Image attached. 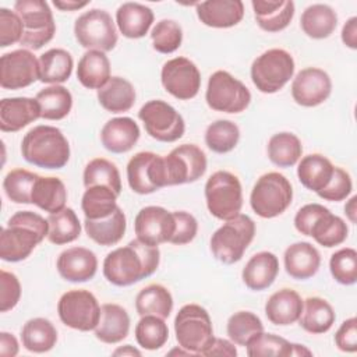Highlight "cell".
Wrapping results in <instances>:
<instances>
[{"mask_svg":"<svg viewBox=\"0 0 357 357\" xmlns=\"http://www.w3.org/2000/svg\"><path fill=\"white\" fill-rule=\"evenodd\" d=\"M160 251L138 238L110 251L103 261V276L114 286H131L149 278L158 269Z\"/></svg>","mask_w":357,"mask_h":357,"instance_id":"cell-1","label":"cell"},{"mask_svg":"<svg viewBox=\"0 0 357 357\" xmlns=\"http://www.w3.org/2000/svg\"><path fill=\"white\" fill-rule=\"evenodd\" d=\"M47 219L32 211L15 212L1 229L0 258L6 262L26 259L35 247L47 237Z\"/></svg>","mask_w":357,"mask_h":357,"instance_id":"cell-2","label":"cell"},{"mask_svg":"<svg viewBox=\"0 0 357 357\" xmlns=\"http://www.w3.org/2000/svg\"><path fill=\"white\" fill-rule=\"evenodd\" d=\"M21 153L33 166L61 169L70 159V144L60 128L54 126H36L24 135Z\"/></svg>","mask_w":357,"mask_h":357,"instance_id":"cell-3","label":"cell"},{"mask_svg":"<svg viewBox=\"0 0 357 357\" xmlns=\"http://www.w3.org/2000/svg\"><path fill=\"white\" fill-rule=\"evenodd\" d=\"M174 335L178 346L192 356H205L215 340L208 311L198 304L183 305L174 318Z\"/></svg>","mask_w":357,"mask_h":357,"instance_id":"cell-4","label":"cell"},{"mask_svg":"<svg viewBox=\"0 0 357 357\" xmlns=\"http://www.w3.org/2000/svg\"><path fill=\"white\" fill-rule=\"evenodd\" d=\"M255 236V223L248 215L238 213L226 220L211 237L212 255L222 264L238 262Z\"/></svg>","mask_w":357,"mask_h":357,"instance_id":"cell-5","label":"cell"},{"mask_svg":"<svg viewBox=\"0 0 357 357\" xmlns=\"http://www.w3.org/2000/svg\"><path fill=\"white\" fill-rule=\"evenodd\" d=\"M205 202L209 213L220 220L237 216L243 206V188L238 177L227 170H218L205 183Z\"/></svg>","mask_w":357,"mask_h":357,"instance_id":"cell-6","label":"cell"},{"mask_svg":"<svg viewBox=\"0 0 357 357\" xmlns=\"http://www.w3.org/2000/svg\"><path fill=\"white\" fill-rule=\"evenodd\" d=\"M291 199L293 187L290 181L278 172H269L254 184L250 205L258 216L272 219L282 215L290 206Z\"/></svg>","mask_w":357,"mask_h":357,"instance_id":"cell-7","label":"cell"},{"mask_svg":"<svg viewBox=\"0 0 357 357\" xmlns=\"http://www.w3.org/2000/svg\"><path fill=\"white\" fill-rule=\"evenodd\" d=\"M14 11L20 15L24 33L20 45L38 50L49 43L56 33V24L49 4L43 0H18Z\"/></svg>","mask_w":357,"mask_h":357,"instance_id":"cell-8","label":"cell"},{"mask_svg":"<svg viewBox=\"0 0 357 357\" xmlns=\"http://www.w3.org/2000/svg\"><path fill=\"white\" fill-rule=\"evenodd\" d=\"M293 56L284 49H269L251 64V81L262 93L280 91L294 74Z\"/></svg>","mask_w":357,"mask_h":357,"instance_id":"cell-9","label":"cell"},{"mask_svg":"<svg viewBox=\"0 0 357 357\" xmlns=\"http://www.w3.org/2000/svg\"><path fill=\"white\" fill-rule=\"evenodd\" d=\"M205 100L215 112L236 114L248 107L251 102V92L230 73L218 70L208 79Z\"/></svg>","mask_w":357,"mask_h":357,"instance_id":"cell-10","label":"cell"},{"mask_svg":"<svg viewBox=\"0 0 357 357\" xmlns=\"http://www.w3.org/2000/svg\"><path fill=\"white\" fill-rule=\"evenodd\" d=\"M77 42L88 50L110 52L117 43V29L112 15L102 8L82 13L74 24Z\"/></svg>","mask_w":357,"mask_h":357,"instance_id":"cell-11","label":"cell"},{"mask_svg":"<svg viewBox=\"0 0 357 357\" xmlns=\"http://www.w3.org/2000/svg\"><path fill=\"white\" fill-rule=\"evenodd\" d=\"M60 321L75 331H93L100 319V305L98 298L85 289L66 291L57 303Z\"/></svg>","mask_w":357,"mask_h":357,"instance_id":"cell-12","label":"cell"},{"mask_svg":"<svg viewBox=\"0 0 357 357\" xmlns=\"http://www.w3.org/2000/svg\"><path fill=\"white\" fill-rule=\"evenodd\" d=\"M138 117L144 123L148 135L160 142H174L185 131L183 116L172 105L160 99L142 105Z\"/></svg>","mask_w":357,"mask_h":357,"instance_id":"cell-13","label":"cell"},{"mask_svg":"<svg viewBox=\"0 0 357 357\" xmlns=\"http://www.w3.org/2000/svg\"><path fill=\"white\" fill-rule=\"evenodd\" d=\"M163 159L167 185L194 183L206 172V155L195 144L178 145Z\"/></svg>","mask_w":357,"mask_h":357,"instance_id":"cell-14","label":"cell"},{"mask_svg":"<svg viewBox=\"0 0 357 357\" xmlns=\"http://www.w3.org/2000/svg\"><path fill=\"white\" fill-rule=\"evenodd\" d=\"M127 181L130 188L141 195L167 187L163 156L149 151L135 153L127 163Z\"/></svg>","mask_w":357,"mask_h":357,"instance_id":"cell-15","label":"cell"},{"mask_svg":"<svg viewBox=\"0 0 357 357\" xmlns=\"http://www.w3.org/2000/svg\"><path fill=\"white\" fill-rule=\"evenodd\" d=\"M160 81L172 96L178 100H190L199 92L201 73L190 59L174 57L163 64Z\"/></svg>","mask_w":357,"mask_h":357,"instance_id":"cell-16","label":"cell"},{"mask_svg":"<svg viewBox=\"0 0 357 357\" xmlns=\"http://www.w3.org/2000/svg\"><path fill=\"white\" fill-rule=\"evenodd\" d=\"M39 79V59L28 49H17L0 57V85L4 89H22Z\"/></svg>","mask_w":357,"mask_h":357,"instance_id":"cell-17","label":"cell"},{"mask_svg":"<svg viewBox=\"0 0 357 357\" xmlns=\"http://www.w3.org/2000/svg\"><path fill=\"white\" fill-rule=\"evenodd\" d=\"M176 229L173 212L163 206L149 205L139 209L134 220L137 238L148 245L158 247L163 243H170Z\"/></svg>","mask_w":357,"mask_h":357,"instance_id":"cell-18","label":"cell"},{"mask_svg":"<svg viewBox=\"0 0 357 357\" xmlns=\"http://www.w3.org/2000/svg\"><path fill=\"white\" fill-rule=\"evenodd\" d=\"M331 92V77L318 67L303 68L291 82V96L297 105L304 107H315L324 103Z\"/></svg>","mask_w":357,"mask_h":357,"instance_id":"cell-19","label":"cell"},{"mask_svg":"<svg viewBox=\"0 0 357 357\" xmlns=\"http://www.w3.org/2000/svg\"><path fill=\"white\" fill-rule=\"evenodd\" d=\"M56 268L64 280L82 283L91 280L96 275L98 258L89 248L71 247L60 252Z\"/></svg>","mask_w":357,"mask_h":357,"instance_id":"cell-20","label":"cell"},{"mask_svg":"<svg viewBox=\"0 0 357 357\" xmlns=\"http://www.w3.org/2000/svg\"><path fill=\"white\" fill-rule=\"evenodd\" d=\"M40 117V107L33 98L17 96L0 100V130L15 132Z\"/></svg>","mask_w":357,"mask_h":357,"instance_id":"cell-21","label":"cell"},{"mask_svg":"<svg viewBox=\"0 0 357 357\" xmlns=\"http://www.w3.org/2000/svg\"><path fill=\"white\" fill-rule=\"evenodd\" d=\"M198 20L211 28H231L244 17L241 0H209L195 4Z\"/></svg>","mask_w":357,"mask_h":357,"instance_id":"cell-22","label":"cell"},{"mask_svg":"<svg viewBox=\"0 0 357 357\" xmlns=\"http://www.w3.org/2000/svg\"><path fill=\"white\" fill-rule=\"evenodd\" d=\"M141 135L138 124L131 117H114L100 130V141L112 153H126L134 148Z\"/></svg>","mask_w":357,"mask_h":357,"instance_id":"cell-23","label":"cell"},{"mask_svg":"<svg viewBox=\"0 0 357 357\" xmlns=\"http://www.w3.org/2000/svg\"><path fill=\"white\" fill-rule=\"evenodd\" d=\"M283 262L289 276L296 280H305L318 272L321 254L311 243L297 241L286 248Z\"/></svg>","mask_w":357,"mask_h":357,"instance_id":"cell-24","label":"cell"},{"mask_svg":"<svg viewBox=\"0 0 357 357\" xmlns=\"http://www.w3.org/2000/svg\"><path fill=\"white\" fill-rule=\"evenodd\" d=\"M252 11L258 26L266 32H280L294 17L291 0H252Z\"/></svg>","mask_w":357,"mask_h":357,"instance_id":"cell-25","label":"cell"},{"mask_svg":"<svg viewBox=\"0 0 357 357\" xmlns=\"http://www.w3.org/2000/svg\"><path fill=\"white\" fill-rule=\"evenodd\" d=\"M279 273V259L271 251L254 254L241 272L244 284L254 291H261L272 286Z\"/></svg>","mask_w":357,"mask_h":357,"instance_id":"cell-26","label":"cell"},{"mask_svg":"<svg viewBox=\"0 0 357 357\" xmlns=\"http://www.w3.org/2000/svg\"><path fill=\"white\" fill-rule=\"evenodd\" d=\"M304 300L293 289H280L271 294L265 304V315L273 325L287 326L298 321Z\"/></svg>","mask_w":357,"mask_h":357,"instance_id":"cell-27","label":"cell"},{"mask_svg":"<svg viewBox=\"0 0 357 357\" xmlns=\"http://www.w3.org/2000/svg\"><path fill=\"white\" fill-rule=\"evenodd\" d=\"M130 315L126 308L114 303H106L100 307V319L93 329L98 340L114 344L128 336Z\"/></svg>","mask_w":357,"mask_h":357,"instance_id":"cell-28","label":"cell"},{"mask_svg":"<svg viewBox=\"0 0 357 357\" xmlns=\"http://www.w3.org/2000/svg\"><path fill=\"white\" fill-rule=\"evenodd\" d=\"M153 11L141 3H123L116 11V24L123 36L139 39L145 36L153 22Z\"/></svg>","mask_w":357,"mask_h":357,"instance_id":"cell-29","label":"cell"},{"mask_svg":"<svg viewBox=\"0 0 357 357\" xmlns=\"http://www.w3.org/2000/svg\"><path fill=\"white\" fill-rule=\"evenodd\" d=\"M84 229L86 236L99 245H114L117 244L126 233L127 219L120 206L102 219H86L84 220Z\"/></svg>","mask_w":357,"mask_h":357,"instance_id":"cell-30","label":"cell"},{"mask_svg":"<svg viewBox=\"0 0 357 357\" xmlns=\"http://www.w3.org/2000/svg\"><path fill=\"white\" fill-rule=\"evenodd\" d=\"M333 172L335 166L326 156L321 153H310L300 159L297 177L307 190L318 194L328 185Z\"/></svg>","mask_w":357,"mask_h":357,"instance_id":"cell-31","label":"cell"},{"mask_svg":"<svg viewBox=\"0 0 357 357\" xmlns=\"http://www.w3.org/2000/svg\"><path fill=\"white\" fill-rule=\"evenodd\" d=\"M135 89L132 84L123 77H110V79L98 89L99 105L110 113L128 112L135 103Z\"/></svg>","mask_w":357,"mask_h":357,"instance_id":"cell-32","label":"cell"},{"mask_svg":"<svg viewBox=\"0 0 357 357\" xmlns=\"http://www.w3.org/2000/svg\"><path fill=\"white\" fill-rule=\"evenodd\" d=\"M110 61L105 52L86 50L78 61L77 78L88 89H100L110 79Z\"/></svg>","mask_w":357,"mask_h":357,"instance_id":"cell-33","label":"cell"},{"mask_svg":"<svg viewBox=\"0 0 357 357\" xmlns=\"http://www.w3.org/2000/svg\"><path fill=\"white\" fill-rule=\"evenodd\" d=\"M337 25L336 11L322 3L308 6L300 18V26L303 32L312 39L329 38Z\"/></svg>","mask_w":357,"mask_h":357,"instance_id":"cell-34","label":"cell"},{"mask_svg":"<svg viewBox=\"0 0 357 357\" xmlns=\"http://www.w3.org/2000/svg\"><path fill=\"white\" fill-rule=\"evenodd\" d=\"M74 60L70 52L53 47L39 57V81L43 84L59 85L66 82L73 73Z\"/></svg>","mask_w":357,"mask_h":357,"instance_id":"cell-35","label":"cell"},{"mask_svg":"<svg viewBox=\"0 0 357 357\" xmlns=\"http://www.w3.org/2000/svg\"><path fill=\"white\" fill-rule=\"evenodd\" d=\"M335 311L325 298L314 296L304 300L303 312L298 322L300 326L308 333L319 335L328 332L335 324Z\"/></svg>","mask_w":357,"mask_h":357,"instance_id":"cell-36","label":"cell"},{"mask_svg":"<svg viewBox=\"0 0 357 357\" xmlns=\"http://www.w3.org/2000/svg\"><path fill=\"white\" fill-rule=\"evenodd\" d=\"M22 346L31 353L50 351L57 342V331L46 318H31L21 329Z\"/></svg>","mask_w":357,"mask_h":357,"instance_id":"cell-37","label":"cell"},{"mask_svg":"<svg viewBox=\"0 0 357 357\" xmlns=\"http://www.w3.org/2000/svg\"><path fill=\"white\" fill-rule=\"evenodd\" d=\"M67 190L64 183L59 177H43L39 176L33 191H32V204L40 208L45 212L57 213L66 208Z\"/></svg>","mask_w":357,"mask_h":357,"instance_id":"cell-38","label":"cell"},{"mask_svg":"<svg viewBox=\"0 0 357 357\" xmlns=\"http://www.w3.org/2000/svg\"><path fill=\"white\" fill-rule=\"evenodd\" d=\"M135 310L139 317L156 315L166 319L173 310L172 293L159 283L148 284L137 294Z\"/></svg>","mask_w":357,"mask_h":357,"instance_id":"cell-39","label":"cell"},{"mask_svg":"<svg viewBox=\"0 0 357 357\" xmlns=\"http://www.w3.org/2000/svg\"><path fill=\"white\" fill-rule=\"evenodd\" d=\"M40 117L45 120H61L71 112L73 95L63 85H50L40 89L35 96Z\"/></svg>","mask_w":357,"mask_h":357,"instance_id":"cell-40","label":"cell"},{"mask_svg":"<svg viewBox=\"0 0 357 357\" xmlns=\"http://www.w3.org/2000/svg\"><path fill=\"white\" fill-rule=\"evenodd\" d=\"M268 158L279 167L294 166L303 155V145L298 137L293 132L273 134L268 141Z\"/></svg>","mask_w":357,"mask_h":357,"instance_id":"cell-41","label":"cell"},{"mask_svg":"<svg viewBox=\"0 0 357 357\" xmlns=\"http://www.w3.org/2000/svg\"><path fill=\"white\" fill-rule=\"evenodd\" d=\"M117 194L107 185L88 187L81 199V209L86 219L107 218L117 209Z\"/></svg>","mask_w":357,"mask_h":357,"instance_id":"cell-42","label":"cell"},{"mask_svg":"<svg viewBox=\"0 0 357 357\" xmlns=\"http://www.w3.org/2000/svg\"><path fill=\"white\" fill-rule=\"evenodd\" d=\"M347 234L349 227L346 222L328 209L312 225L308 237H312L322 247L332 248L340 245L347 238Z\"/></svg>","mask_w":357,"mask_h":357,"instance_id":"cell-43","label":"cell"},{"mask_svg":"<svg viewBox=\"0 0 357 357\" xmlns=\"http://www.w3.org/2000/svg\"><path fill=\"white\" fill-rule=\"evenodd\" d=\"M47 240L52 244H68L77 240L81 234V222L73 208L66 206L57 213H50L47 218Z\"/></svg>","mask_w":357,"mask_h":357,"instance_id":"cell-44","label":"cell"},{"mask_svg":"<svg viewBox=\"0 0 357 357\" xmlns=\"http://www.w3.org/2000/svg\"><path fill=\"white\" fill-rule=\"evenodd\" d=\"M82 178L85 188L92 185H107L117 195L121 192L120 172L113 162L105 158H95L89 160L84 169Z\"/></svg>","mask_w":357,"mask_h":357,"instance_id":"cell-45","label":"cell"},{"mask_svg":"<svg viewBox=\"0 0 357 357\" xmlns=\"http://www.w3.org/2000/svg\"><path fill=\"white\" fill-rule=\"evenodd\" d=\"M226 332L234 344L245 347L254 337L264 332V325L254 312L237 311L227 319Z\"/></svg>","mask_w":357,"mask_h":357,"instance_id":"cell-46","label":"cell"},{"mask_svg":"<svg viewBox=\"0 0 357 357\" xmlns=\"http://www.w3.org/2000/svg\"><path fill=\"white\" fill-rule=\"evenodd\" d=\"M135 340L145 350H158L169 339V328L163 318L144 315L135 325Z\"/></svg>","mask_w":357,"mask_h":357,"instance_id":"cell-47","label":"cell"},{"mask_svg":"<svg viewBox=\"0 0 357 357\" xmlns=\"http://www.w3.org/2000/svg\"><path fill=\"white\" fill-rule=\"evenodd\" d=\"M240 139V130L230 120H216L205 131V144L215 153H227L233 151Z\"/></svg>","mask_w":357,"mask_h":357,"instance_id":"cell-48","label":"cell"},{"mask_svg":"<svg viewBox=\"0 0 357 357\" xmlns=\"http://www.w3.org/2000/svg\"><path fill=\"white\" fill-rule=\"evenodd\" d=\"M39 174L25 170L13 169L3 180V190L8 199L15 204H32V191Z\"/></svg>","mask_w":357,"mask_h":357,"instance_id":"cell-49","label":"cell"},{"mask_svg":"<svg viewBox=\"0 0 357 357\" xmlns=\"http://www.w3.org/2000/svg\"><path fill=\"white\" fill-rule=\"evenodd\" d=\"M250 357H290L293 356V343L275 333H259L247 346Z\"/></svg>","mask_w":357,"mask_h":357,"instance_id":"cell-50","label":"cell"},{"mask_svg":"<svg viewBox=\"0 0 357 357\" xmlns=\"http://www.w3.org/2000/svg\"><path fill=\"white\" fill-rule=\"evenodd\" d=\"M152 46L162 54L176 52L183 42V29L174 20H160L151 31Z\"/></svg>","mask_w":357,"mask_h":357,"instance_id":"cell-51","label":"cell"},{"mask_svg":"<svg viewBox=\"0 0 357 357\" xmlns=\"http://www.w3.org/2000/svg\"><path fill=\"white\" fill-rule=\"evenodd\" d=\"M329 271L337 283L344 286L354 284L357 282V251L344 247L333 252L329 259Z\"/></svg>","mask_w":357,"mask_h":357,"instance_id":"cell-52","label":"cell"},{"mask_svg":"<svg viewBox=\"0 0 357 357\" xmlns=\"http://www.w3.org/2000/svg\"><path fill=\"white\" fill-rule=\"evenodd\" d=\"M351 190H353V183H351L350 174L344 169L335 166V172L331 181L317 195L325 201L339 202L346 199L350 195Z\"/></svg>","mask_w":357,"mask_h":357,"instance_id":"cell-53","label":"cell"},{"mask_svg":"<svg viewBox=\"0 0 357 357\" xmlns=\"http://www.w3.org/2000/svg\"><path fill=\"white\" fill-rule=\"evenodd\" d=\"M24 33V25L20 15L10 8H0V46L7 47L20 43Z\"/></svg>","mask_w":357,"mask_h":357,"instance_id":"cell-54","label":"cell"},{"mask_svg":"<svg viewBox=\"0 0 357 357\" xmlns=\"http://www.w3.org/2000/svg\"><path fill=\"white\" fill-rule=\"evenodd\" d=\"M21 298V283L13 272L0 271V311L13 310Z\"/></svg>","mask_w":357,"mask_h":357,"instance_id":"cell-55","label":"cell"},{"mask_svg":"<svg viewBox=\"0 0 357 357\" xmlns=\"http://www.w3.org/2000/svg\"><path fill=\"white\" fill-rule=\"evenodd\" d=\"M173 216L176 222V229L170 243L176 245L191 243L195 238L198 231L197 219L190 212H185V211H176L173 212Z\"/></svg>","mask_w":357,"mask_h":357,"instance_id":"cell-56","label":"cell"},{"mask_svg":"<svg viewBox=\"0 0 357 357\" xmlns=\"http://www.w3.org/2000/svg\"><path fill=\"white\" fill-rule=\"evenodd\" d=\"M335 344L344 353H354L357 350V319L351 317L342 322L335 333Z\"/></svg>","mask_w":357,"mask_h":357,"instance_id":"cell-57","label":"cell"},{"mask_svg":"<svg viewBox=\"0 0 357 357\" xmlns=\"http://www.w3.org/2000/svg\"><path fill=\"white\" fill-rule=\"evenodd\" d=\"M205 356H227V357H236L237 349L234 347V343L231 340L215 337L212 346L205 351Z\"/></svg>","mask_w":357,"mask_h":357,"instance_id":"cell-58","label":"cell"},{"mask_svg":"<svg viewBox=\"0 0 357 357\" xmlns=\"http://www.w3.org/2000/svg\"><path fill=\"white\" fill-rule=\"evenodd\" d=\"M342 42L353 50L357 49V17H350L343 25Z\"/></svg>","mask_w":357,"mask_h":357,"instance_id":"cell-59","label":"cell"},{"mask_svg":"<svg viewBox=\"0 0 357 357\" xmlns=\"http://www.w3.org/2000/svg\"><path fill=\"white\" fill-rule=\"evenodd\" d=\"M20 344L13 333L1 332L0 333V356L3 357H14L18 354Z\"/></svg>","mask_w":357,"mask_h":357,"instance_id":"cell-60","label":"cell"},{"mask_svg":"<svg viewBox=\"0 0 357 357\" xmlns=\"http://www.w3.org/2000/svg\"><path fill=\"white\" fill-rule=\"evenodd\" d=\"M88 4H89V1H73V0H67V1L54 0L53 1V6L56 8H59L60 11H77L79 8H84Z\"/></svg>","mask_w":357,"mask_h":357,"instance_id":"cell-61","label":"cell"},{"mask_svg":"<svg viewBox=\"0 0 357 357\" xmlns=\"http://www.w3.org/2000/svg\"><path fill=\"white\" fill-rule=\"evenodd\" d=\"M356 202H357V197L353 195V197L347 201V204L344 205V213H346L347 219H349L351 223H356V215H357Z\"/></svg>","mask_w":357,"mask_h":357,"instance_id":"cell-62","label":"cell"},{"mask_svg":"<svg viewBox=\"0 0 357 357\" xmlns=\"http://www.w3.org/2000/svg\"><path fill=\"white\" fill-rule=\"evenodd\" d=\"M113 356H141V351L131 344H126L113 351Z\"/></svg>","mask_w":357,"mask_h":357,"instance_id":"cell-63","label":"cell"},{"mask_svg":"<svg viewBox=\"0 0 357 357\" xmlns=\"http://www.w3.org/2000/svg\"><path fill=\"white\" fill-rule=\"evenodd\" d=\"M311 354L312 351L308 350L305 346L293 343V356H311Z\"/></svg>","mask_w":357,"mask_h":357,"instance_id":"cell-64","label":"cell"}]
</instances>
